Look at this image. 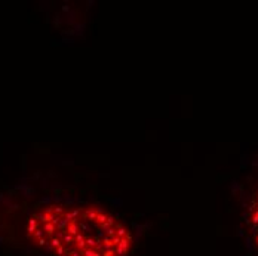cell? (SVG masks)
<instances>
[{
  "label": "cell",
  "mask_w": 258,
  "mask_h": 256,
  "mask_svg": "<svg viewBox=\"0 0 258 256\" xmlns=\"http://www.w3.org/2000/svg\"><path fill=\"white\" fill-rule=\"evenodd\" d=\"M248 222H249L251 231L254 233L255 240L258 243V191L252 197V201H251L249 210H248Z\"/></svg>",
  "instance_id": "7a4b0ae2"
},
{
  "label": "cell",
  "mask_w": 258,
  "mask_h": 256,
  "mask_svg": "<svg viewBox=\"0 0 258 256\" xmlns=\"http://www.w3.org/2000/svg\"><path fill=\"white\" fill-rule=\"evenodd\" d=\"M27 237L51 256H126L132 247L129 231L92 206L43 207L30 216Z\"/></svg>",
  "instance_id": "6da1fadb"
}]
</instances>
